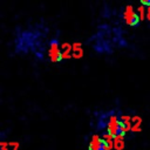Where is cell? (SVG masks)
Returning <instances> with one entry per match:
<instances>
[{"instance_id": "6da1fadb", "label": "cell", "mask_w": 150, "mask_h": 150, "mask_svg": "<svg viewBox=\"0 0 150 150\" xmlns=\"http://www.w3.org/2000/svg\"><path fill=\"white\" fill-rule=\"evenodd\" d=\"M95 116L97 130L104 131V134L109 135L112 138L125 135V130L122 123V112L118 109L95 112Z\"/></svg>"}, {"instance_id": "8992f818", "label": "cell", "mask_w": 150, "mask_h": 150, "mask_svg": "<svg viewBox=\"0 0 150 150\" xmlns=\"http://www.w3.org/2000/svg\"><path fill=\"white\" fill-rule=\"evenodd\" d=\"M141 1V4L144 6V7H150V0H139Z\"/></svg>"}, {"instance_id": "277c9868", "label": "cell", "mask_w": 150, "mask_h": 150, "mask_svg": "<svg viewBox=\"0 0 150 150\" xmlns=\"http://www.w3.org/2000/svg\"><path fill=\"white\" fill-rule=\"evenodd\" d=\"M121 15H122V19L125 22V25L129 26V27H132V28L138 27L139 23H141V20H142L139 13L130 5H128L123 8Z\"/></svg>"}, {"instance_id": "ba28073f", "label": "cell", "mask_w": 150, "mask_h": 150, "mask_svg": "<svg viewBox=\"0 0 150 150\" xmlns=\"http://www.w3.org/2000/svg\"><path fill=\"white\" fill-rule=\"evenodd\" d=\"M0 150H7L6 145H5V144H0Z\"/></svg>"}, {"instance_id": "7a4b0ae2", "label": "cell", "mask_w": 150, "mask_h": 150, "mask_svg": "<svg viewBox=\"0 0 150 150\" xmlns=\"http://www.w3.org/2000/svg\"><path fill=\"white\" fill-rule=\"evenodd\" d=\"M46 54L48 56V60L53 63H60L63 60L64 53H63V49L57 38H53L48 41Z\"/></svg>"}, {"instance_id": "52a82bcc", "label": "cell", "mask_w": 150, "mask_h": 150, "mask_svg": "<svg viewBox=\"0 0 150 150\" xmlns=\"http://www.w3.org/2000/svg\"><path fill=\"white\" fill-rule=\"evenodd\" d=\"M146 18L150 21V7H148V9H146Z\"/></svg>"}, {"instance_id": "3957f363", "label": "cell", "mask_w": 150, "mask_h": 150, "mask_svg": "<svg viewBox=\"0 0 150 150\" xmlns=\"http://www.w3.org/2000/svg\"><path fill=\"white\" fill-rule=\"evenodd\" d=\"M114 138L107 134H103V137L100 135H93L88 143V150H110L112 148Z\"/></svg>"}, {"instance_id": "5b68a950", "label": "cell", "mask_w": 150, "mask_h": 150, "mask_svg": "<svg viewBox=\"0 0 150 150\" xmlns=\"http://www.w3.org/2000/svg\"><path fill=\"white\" fill-rule=\"evenodd\" d=\"M123 137L124 136H117V137H115L114 138V142H112V148H115L116 150H122L124 148Z\"/></svg>"}]
</instances>
